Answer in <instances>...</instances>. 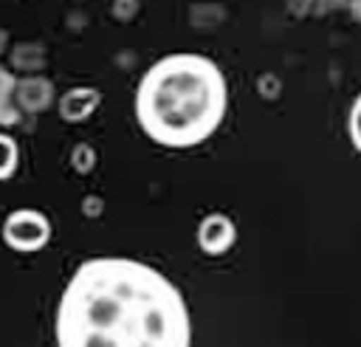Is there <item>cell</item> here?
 <instances>
[{"label":"cell","mask_w":361,"mask_h":347,"mask_svg":"<svg viewBox=\"0 0 361 347\" xmlns=\"http://www.w3.org/2000/svg\"><path fill=\"white\" fill-rule=\"evenodd\" d=\"M350 135H353L355 147L361 150V96L355 99V104H353V113H350Z\"/></svg>","instance_id":"obj_3"},{"label":"cell","mask_w":361,"mask_h":347,"mask_svg":"<svg viewBox=\"0 0 361 347\" xmlns=\"http://www.w3.org/2000/svg\"><path fill=\"white\" fill-rule=\"evenodd\" d=\"M226 110V82L217 65L200 54L158 59L141 79L135 113L144 133L166 147L206 141Z\"/></svg>","instance_id":"obj_2"},{"label":"cell","mask_w":361,"mask_h":347,"mask_svg":"<svg viewBox=\"0 0 361 347\" xmlns=\"http://www.w3.org/2000/svg\"><path fill=\"white\" fill-rule=\"evenodd\" d=\"M189 313L155 268L96 257L76 268L59 310V347H189Z\"/></svg>","instance_id":"obj_1"}]
</instances>
